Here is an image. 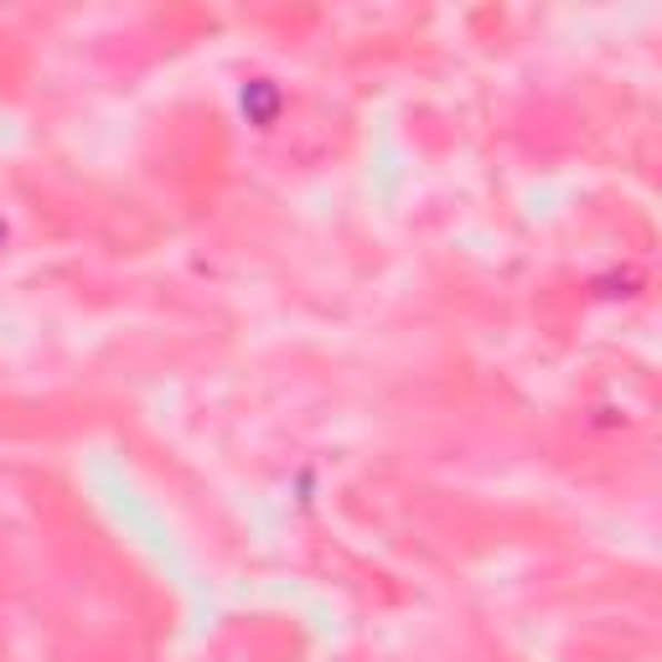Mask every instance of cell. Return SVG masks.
<instances>
[{"label": "cell", "mask_w": 662, "mask_h": 662, "mask_svg": "<svg viewBox=\"0 0 662 662\" xmlns=\"http://www.w3.org/2000/svg\"><path fill=\"white\" fill-rule=\"evenodd\" d=\"M280 104H285L280 83H270V78H254V83H243V114H249V124L270 130V124L280 120Z\"/></svg>", "instance_id": "1"}, {"label": "cell", "mask_w": 662, "mask_h": 662, "mask_svg": "<svg viewBox=\"0 0 662 662\" xmlns=\"http://www.w3.org/2000/svg\"><path fill=\"white\" fill-rule=\"evenodd\" d=\"M6 243H11V228H6V218H0V249H6Z\"/></svg>", "instance_id": "2"}]
</instances>
